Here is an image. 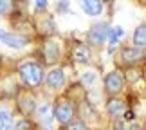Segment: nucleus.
Here are the masks:
<instances>
[{"mask_svg":"<svg viewBox=\"0 0 146 130\" xmlns=\"http://www.w3.org/2000/svg\"><path fill=\"white\" fill-rule=\"evenodd\" d=\"M18 74L22 78V81L25 83L27 87H38L43 80V71L38 63H33V61H27V63H22L18 67Z\"/></svg>","mask_w":146,"mask_h":130,"instance_id":"nucleus-1","label":"nucleus"},{"mask_svg":"<svg viewBox=\"0 0 146 130\" xmlns=\"http://www.w3.org/2000/svg\"><path fill=\"white\" fill-rule=\"evenodd\" d=\"M54 117L58 119L61 125H70L72 117H74V107L70 101L67 99H60L54 107Z\"/></svg>","mask_w":146,"mask_h":130,"instance_id":"nucleus-2","label":"nucleus"},{"mask_svg":"<svg viewBox=\"0 0 146 130\" xmlns=\"http://www.w3.org/2000/svg\"><path fill=\"white\" fill-rule=\"evenodd\" d=\"M108 31H110V27L105 24V22H99V24L96 25H92L90 27V31H88V43L90 45H96V47H99V45H103L105 40L108 38Z\"/></svg>","mask_w":146,"mask_h":130,"instance_id":"nucleus-3","label":"nucleus"},{"mask_svg":"<svg viewBox=\"0 0 146 130\" xmlns=\"http://www.w3.org/2000/svg\"><path fill=\"white\" fill-rule=\"evenodd\" d=\"M0 40L7 45V47H13V49H22L29 43V38L27 36L15 35V33H4V31H0Z\"/></svg>","mask_w":146,"mask_h":130,"instance_id":"nucleus-4","label":"nucleus"},{"mask_svg":"<svg viewBox=\"0 0 146 130\" xmlns=\"http://www.w3.org/2000/svg\"><path fill=\"white\" fill-rule=\"evenodd\" d=\"M105 89L108 94H119L121 89H123V76L117 71L108 72L105 78Z\"/></svg>","mask_w":146,"mask_h":130,"instance_id":"nucleus-5","label":"nucleus"},{"mask_svg":"<svg viewBox=\"0 0 146 130\" xmlns=\"http://www.w3.org/2000/svg\"><path fill=\"white\" fill-rule=\"evenodd\" d=\"M45 83H47V87L52 89V90L61 89V87H63V83H65V74H63V71H61V69H52V71L47 74Z\"/></svg>","mask_w":146,"mask_h":130,"instance_id":"nucleus-6","label":"nucleus"},{"mask_svg":"<svg viewBox=\"0 0 146 130\" xmlns=\"http://www.w3.org/2000/svg\"><path fill=\"white\" fill-rule=\"evenodd\" d=\"M143 56H144L143 51L137 49V47H126V49L121 51V60H123V63H128V65L137 63V61L141 60Z\"/></svg>","mask_w":146,"mask_h":130,"instance_id":"nucleus-7","label":"nucleus"},{"mask_svg":"<svg viewBox=\"0 0 146 130\" xmlns=\"http://www.w3.org/2000/svg\"><path fill=\"white\" fill-rule=\"evenodd\" d=\"M72 58H74L78 63H88L90 61V51H88L87 45H76L74 51H72Z\"/></svg>","mask_w":146,"mask_h":130,"instance_id":"nucleus-8","label":"nucleus"},{"mask_svg":"<svg viewBox=\"0 0 146 130\" xmlns=\"http://www.w3.org/2000/svg\"><path fill=\"white\" fill-rule=\"evenodd\" d=\"M106 110H108V114L112 117H121L123 114H125V101L121 99H110L108 105H106Z\"/></svg>","mask_w":146,"mask_h":130,"instance_id":"nucleus-9","label":"nucleus"},{"mask_svg":"<svg viewBox=\"0 0 146 130\" xmlns=\"http://www.w3.org/2000/svg\"><path fill=\"white\" fill-rule=\"evenodd\" d=\"M81 7H83V11H85L87 15L96 16V15H99L101 11H103V2H96V0H85V2H81Z\"/></svg>","mask_w":146,"mask_h":130,"instance_id":"nucleus-10","label":"nucleus"},{"mask_svg":"<svg viewBox=\"0 0 146 130\" xmlns=\"http://www.w3.org/2000/svg\"><path fill=\"white\" fill-rule=\"evenodd\" d=\"M58 58H60V47L58 45L54 42L45 43V60L50 61V63H54V61H58Z\"/></svg>","mask_w":146,"mask_h":130,"instance_id":"nucleus-11","label":"nucleus"},{"mask_svg":"<svg viewBox=\"0 0 146 130\" xmlns=\"http://www.w3.org/2000/svg\"><path fill=\"white\" fill-rule=\"evenodd\" d=\"M133 43L139 47H146V25H139L133 33Z\"/></svg>","mask_w":146,"mask_h":130,"instance_id":"nucleus-12","label":"nucleus"},{"mask_svg":"<svg viewBox=\"0 0 146 130\" xmlns=\"http://www.w3.org/2000/svg\"><path fill=\"white\" fill-rule=\"evenodd\" d=\"M125 36V31H123V27L115 25L112 27V29L108 31V38H110V45H117V42H119V38Z\"/></svg>","mask_w":146,"mask_h":130,"instance_id":"nucleus-13","label":"nucleus"},{"mask_svg":"<svg viewBox=\"0 0 146 130\" xmlns=\"http://www.w3.org/2000/svg\"><path fill=\"white\" fill-rule=\"evenodd\" d=\"M20 110L24 112V114H31L33 110H35V99L33 98H22L20 99Z\"/></svg>","mask_w":146,"mask_h":130,"instance_id":"nucleus-14","label":"nucleus"},{"mask_svg":"<svg viewBox=\"0 0 146 130\" xmlns=\"http://www.w3.org/2000/svg\"><path fill=\"white\" fill-rule=\"evenodd\" d=\"M0 125H11V114L7 110H0Z\"/></svg>","mask_w":146,"mask_h":130,"instance_id":"nucleus-15","label":"nucleus"},{"mask_svg":"<svg viewBox=\"0 0 146 130\" xmlns=\"http://www.w3.org/2000/svg\"><path fill=\"white\" fill-rule=\"evenodd\" d=\"M11 9H13V4H11V2H5V0H0V15H7Z\"/></svg>","mask_w":146,"mask_h":130,"instance_id":"nucleus-16","label":"nucleus"},{"mask_svg":"<svg viewBox=\"0 0 146 130\" xmlns=\"http://www.w3.org/2000/svg\"><path fill=\"white\" fill-rule=\"evenodd\" d=\"M33 128V123L29 119H22L16 123V130H31Z\"/></svg>","mask_w":146,"mask_h":130,"instance_id":"nucleus-17","label":"nucleus"},{"mask_svg":"<svg viewBox=\"0 0 146 130\" xmlns=\"http://www.w3.org/2000/svg\"><path fill=\"white\" fill-rule=\"evenodd\" d=\"M69 130H87V127H85V123H81V121H74V123L69 125Z\"/></svg>","mask_w":146,"mask_h":130,"instance_id":"nucleus-18","label":"nucleus"},{"mask_svg":"<svg viewBox=\"0 0 146 130\" xmlns=\"http://www.w3.org/2000/svg\"><path fill=\"white\" fill-rule=\"evenodd\" d=\"M115 130H137V127H132V128H128V127H126V123H123V121H117V123H115Z\"/></svg>","mask_w":146,"mask_h":130,"instance_id":"nucleus-19","label":"nucleus"},{"mask_svg":"<svg viewBox=\"0 0 146 130\" xmlns=\"http://www.w3.org/2000/svg\"><path fill=\"white\" fill-rule=\"evenodd\" d=\"M94 78H96V76H94V72H85V76H83V81H85V83H92Z\"/></svg>","mask_w":146,"mask_h":130,"instance_id":"nucleus-20","label":"nucleus"},{"mask_svg":"<svg viewBox=\"0 0 146 130\" xmlns=\"http://www.w3.org/2000/svg\"><path fill=\"white\" fill-rule=\"evenodd\" d=\"M35 5H36V9H43V7H47V2L45 0H38Z\"/></svg>","mask_w":146,"mask_h":130,"instance_id":"nucleus-21","label":"nucleus"},{"mask_svg":"<svg viewBox=\"0 0 146 130\" xmlns=\"http://www.w3.org/2000/svg\"><path fill=\"white\" fill-rule=\"evenodd\" d=\"M0 130H13L11 125H0Z\"/></svg>","mask_w":146,"mask_h":130,"instance_id":"nucleus-22","label":"nucleus"}]
</instances>
